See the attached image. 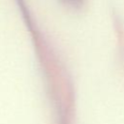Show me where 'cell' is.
<instances>
[{"label":"cell","instance_id":"cell-1","mask_svg":"<svg viewBox=\"0 0 124 124\" xmlns=\"http://www.w3.org/2000/svg\"><path fill=\"white\" fill-rule=\"evenodd\" d=\"M62 1L65 4H67V5H69V6L73 7V8L78 9V8L82 7L86 0H62Z\"/></svg>","mask_w":124,"mask_h":124},{"label":"cell","instance_id":"cell-2","mask_svg":"<svg viewBox=\"0 0 124 124\" xmlns=\"http://www.w3.org/2000/svg\"><path fill=\"white\" fill-rule=\"evenodd\" d=\"M124 26L121 24V22L118 20L117 22H115V28L117 30V37L120 39L121 44H124Z\"/></svg>","mask_w":124,"mask_h":124}]
</instances>
